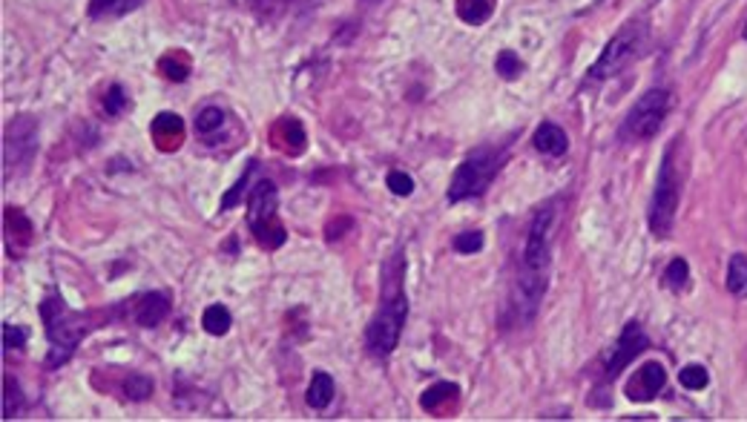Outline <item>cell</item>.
I'll list each match as a JSON object with an SVG mask.
<instances>
[{"label": "cell", "mask_w": 747, "mask_h": 422, "mask_svg": "<svg viewBox=\"0 0 747 422\" xmlns=\"http://www.w3.org/2000/svg\"><path fill=\"white\" fill-rule=\"evenodd\" d=\"M555 219H558L555 201H546L544 207L535 213V219L529 224V236H526L521 279H518V285H514V311H518V316L526 319V322L538 313L540 299H544V293H546Z\"/></svg>", "instance_id": "obj_1"}, {"label": "cell", "mask_w": 747, "mask_h": 422, "mask_svg": "<svg viewBox=\"0 0 747 422\" xmlns=\"http://www.w3.org/2000/svg\"><path fill=\"white\" fill-rule=\"evenodd\" d=\"M403 271H406V259H391L385 264V285H382V304L377 316L371 319V325L365 330V348L374 356H391L397 342H400L406 316H408V302H406V290H403Z\"/></svg>", "instance_id": "obj_2"}, {"label": "cell", "mask_w": 747, "mask_h": 422, "mask_svg": "<svg viewBox=\"0 0 747 422\" xmlns=\"http://www.w3.org/2000/svg\"><path fill=\"white\" fill-rule=\"evenodd\" d=\"M41 316L46 328V339L53 345L49 351V365H63L75 353V348L81 345V339L95 328L93 313H78L67 308V302L61 296H46L41 302Z\"/></svg>", "instance_id": "obj_3"}, {"label": "cell", "mask_w": 747, "mask_h": 422, "mask_svg": "<svg viewBox=\"0 0 747 422\" xmlns=\"http://www.w3.org/2000/svg\"><path fill=\"white\" fill-rule=\"evenodd\" d=\"M279 193L270 178H259L248 193V227L265 250H279L288 241V230L279 222Z\"/></svg>", "instance_id": "obj_4"}, {"label": "cell", "mask_w": 747, "mask_h": 422, "mask_svg": "<svg viewBox=\"0 0 747 422\" xmlns=\"http://www.w3.org/2000/svg\"><path fill=\"white\" fill-rule=\"evenodd\" d=\"M504 150L495 147H480L474 150L472 156H466L460 161V167L452 175V184H448V201H466V199H478L483 196L488 184L495 182V175L504 167Z\"/></svg>", "instance_id": "obj_5"}, {"label": "cell", "mask_w": 747, "mask_h": 422, "mask_svg": "<svg viewBox=\"0 0 747 422\" xmlns=\"http://www.w3.org/2000/svg\"><path fill=\"white\" fill-rule=\"evenodd\" d=\"M678 196H681V178L676 167V144H669L661 158V170L659 178H655V193L650 201V233L655 239H667L673 233Z\"/></svg>", "instance_id": "obj_6"}, {"label": "cell", "mask_w": 747, "mask_h": 422, "mask_svg": "<svg viewBox=\"0 0 747 422\" xmlns=\"http://www.w3.org/2000/svg\"><path fill=\"white\" fill-rule=\"evenodd\" d=\"M669 112V93L661 86L647 89L638 101L636 107L627 112L624 126H621V135L627 141H647L655 133L661 130V124Z\"/></svg>", "instance_id": "obj_7"}, {"label": "cell", "mask_w": 747, "mask_h": 422, "mask_svg": "<svg viewBox=\"0 0 747 422\" xmlns=\"http://www.w3.org/2000/svg\"><path fill=\"white\" fill-rule=\"evenodd\" d=\"M641 41H644V29L638 27V23H627V27H624L621 32H618L607 46H603V53L598 55V61L592 63L589 81H607V78H615V75L621 72V69L627 67V63L638 55Z\"/></svg>", "instance_id": "obj_8"}, {"label": "cell", "mask_w": 747, "mask_h": 422, "mask_svg": "<svg viewBox=\"0 0 747 422\" xmlns=\"http://www.w3.org/2000/svg\"><path fill=\"white\" fill-rule=\"evenodd\" d=\"M35 150H37V124L29 118V115H18V118L6 126V144H4L6 175L27 167L35 156Z\"/></svg>", "instance_id": "obj_9"}, {"label": "cell", "mask_w": 747, "mask_h": 422, "mask_svg": "<svg viewBox=\"0 0 747 422\" xmlns=\"http://www.w3.org/2000/svg\"><path fill=\"white\" fill-rule=\"evenodd\" d=\"M650 348V337L644 334V328L636 322H627L624 330H621V337H618L615 342V348H610V356H607V365H603V379L612 382L627 365H633V360H638V356Z\"/></svg>", "instance_id": "obj_10"}, {"label": "cell", "mask_w": 747, "mask_h": 422, "mask_svg": "<svg viewBox=\"0 0 747 422\" xmlns=\"http://www.w3.org/2000/svg\"><path fill=\"white\" fill-rule=\"evenodd\" d=\"M667 385V370L661 362H647V365H641L633 379L627 382V400H633V402H650L655 400Z\"/></svg>", "instance_id": "obj_11"}, {"label": "cell", "mask_w": 747, "mask_h": 422, "mask_svg": "<svg viewBox=\"0 0 747 422\" xmlns=\"http://www.w3.org/2000/svg\"><path fill=\"white\" fill-rule=\"evenodd\" d=\"M270 144H274L279 152H285V156H302L305 147H308V135H305L302 121L293 118V115L279 118L274 126H270Z\"/></svg>", "instance_id": "obj_12"}, {"label": "cell", "mask_w": 747, "mask_h": 422, "mask_svg": "<svg viewBox=\"0 0 747 422\" xmlns=\"http://www.w3.org/2000/svg\"><path fill=\"white\" fill-rule=\"evenodd\" d=\"M150 138L156 150L161 152H176L185 144V121L176 112H159L150 124Z\"/></svg>", "instance_id": "obj_13"}, {"label": "cell", "mask_w": 747, "mask_h": 422, "mask_svg": "<svg viewBox=\"0 0 747 422\" xmlns=\"http://www.w3.org/2000/svg\"><path fill=\"white\" fill-rule=\"evenodd\" d=\"M170 316V296L167 293H144L135 302V322L141 328H156Z\"/></svg>", "instance_id": "obj_14"}, {"label": "cell", "mask_w": 747, "mask_h": 422, "mask_svg": "<svg viewBox=\"0 0 747 422\" xmlns=\"http://www.w3.org/2000/svg\"><path fill=\"white\" fill-rule=\"evenodd\" d=\"M457 396H460V385H455V382H434L431 388L423 391L420 408L429 414H443L448 408H455Z\"/></svg>", "instance_id": "obj_15"}, {"label": "cell", "mask_w": 747, "mask_h": 422, "mask_svg": "<svg viewBox=\"0 0 747 422\" xmlns=\"http://www.w3.org/2000/svg\"><path fill=\"white\" fill-rule=\"evenodd\" d=\"M532 144H535L538 152H544V156L558 158V156H563L566 150H570V135H566L558 124L544 121V124H540L538 130H535Z\"/></svg>", "instance_id": "obj_16"}, {"label": "cell", "mask_w": 747, "mask_h": 422, "mask_svg": "<svg viewBox=\"0 0 747 422\" xmlns=\"http://www.w3.org/2000/svg\"><path fill=\"white\" fill-rule=\"evenodd\" d=\"M190 69H193V61H190V55L185 53V49H170V53L159 58V72L167 81L182 84V81L190 78Z\"/></svg>", "instance_id": "obj_17"}, {"label": "cell", "mask_w": 747, "mask_h": 422, "mask_svg": "<svg viewBox=\"0 0 747 422\" xmlns=\"http://www.w3.org/2000/svg\"><path fill=\"white\" fill-rule=\"evenodd\" d=\"M333 391H337V385H333V377L325 374V370H316V374L311 377V385H308V405L316 408V411H322V408H328L331 400H333Z\"/></svg>", "instance_id": "obj_18"}, {"label": "cell", "mask_w": 747, "mask_h": 422, "mask_svg": "<svg viewBox=\"0 0 747 422\" xmlns=\"http://www.w3.org/2000/svg\"><path fill=\"white\" fill-rule=\"evenodd\" d=\"M455 9L463 23H469V27H483V23L492 18L495 0H457Z\"/></svg>", "instance_id": "obj_19"}, {"label": "cell", "mask_w": 747, "mask_h": 422, "mask_svg": "<svg viewBox=\"0 0 747 422\" xmlns=\"http://www.w3.org/2000/svg\"><path fill=\"white\" fill-rule=\"evenodd\" d=\"M727 290L733 293L736 299L747 296V256L744 253H733L730 256V264H727Z\"/></svg>", "instance_id": "obj_20"}, {"label": "cell", "mask_w": 747, "mask_h": 422, "mask_svg": "<svg viewBox=\"0 0 747 422\" xmlns=\"http://www.w3.org/2000/svg\"><path fill=\"white\" fill-rule=\"evenodd\" d=\"M141 4L144 0H89V18H121Z\"/></svg>", "instance_id": "obj_21"}, {"label": "cell", "mask_w": 747, "mask_h": 422, "mask_svg": "<svg viewBox=\"0 0 747 422\" xmlns=\"http://www.w3.org/2000/svg\"><path fill=\"white\" fill-rule=\"evenodd\" d=\"M201 325L210 337H225L230 330V325H234V316H230V311L225 308V304H210V308H204Z\"/></svg>", "instance_id": "obj_22"}, {"label": "cell", "mask_w": 747, "mask_h": 422, "mask_svg": "<svg viewBox=\"0 0 747 422\" xmlns=\"http://www.w3.org/2000/svg\"><path fill=\"white\" fill-rule=\"evenodd\" d=\"M6 233H9V239H18L21 245H29L35 230H32V222L18 207H6Z\"/></svg>", "instance_id": "obj_23"}, {"label": "cell", "mask_w": 747, "mask_h": 422, "mask_svg": "<svg viewBox=\"0 0 747 422\" xmlns=\"http://www.w3.org/2000/svg\"><path fill=\"white\" fill-rule=\"evenodd\" d=\"M23 408V394L15 377H4V419H15Z\"/></svg>", "instance_id": "obj_24"}, {"label": "cell", "mask_w": 747, "mask_h": 422, "mask_svg": "<svg viewBox=\"0 0 747 422\" xmlns=\"http://www.w3.org/2000/svg\"><path fill=\"white\" fill-rule=\"evenodd\" d=\"M687 281H690V264H687V259H673L667 264V271H664V285L673 290V293H678V290H685L687 288Z\"/></svg>", "instance_id": "obj_25"}, {"label": "cell", "mask_w": 747, "mask_h": 422, "mask_svg": "<svg viewBox=\"0 0 747 422\" xmlns=\"http://www.w3.org/2000/svg\"><path fill=\"white\" fill-rule=\"evenodd\" d=\"M222 126H225V112L218 110V107H204L196 115V133L204 135V138L216 135L218 130H222Z\"/></svg>", "instance_id": "obj_26"}, {"label": "cell", "mask_w": 747, "mask_h": 422, "mask_svg": "<svg viewBox=\"0 0 747 422\" xmlns=\"http://www.w3.org/2000/svg\"><path fill=\"white\" fill-rule=\"evenodd\" d=\"M150 394H152V379L150 377H144V374H127V379H124V396H127V400L144 402V400H150Z\"/></svg>", "instance_id": "obj_27"}, {"label": "cell", "mask_w": 747, "mask_h": 422, "mask_svg": "<svg viewBox=\"0 0 747 422\" xmlns=\"http://www.w3.org/2000/svg\"><path fill=\"white\" fill-rule=\"evenodd\" d=\"M678 382L687 391H702V388L710 385V374H707L704 365H685L678 370Z\"/></svg>", "instance_id": "obj_28"}, {"label": "cell", "mask_w": 747, "mask_h": 422, "mask_svg": "<svg viewBox=\"0 0 747 422\" xmlns=\"http://www.w3.org/2000/svg\"><path fill=\"white\" fill-rule=\"evenodd\" d=\"M521 69H523V61L512 53V49H504L497 58H495V72L500 75L504 81H514L521 78Z\"/></svg>", "instance_id": "obj_29"}, {"label": "cell", "mask_w": 747, "mask_h": 422, "mask_svg": "<svg viewBox=\"0 0 747 422\" xmlns=\"http://www.w3.org/2000/svg\"><path fill=\"white\" fill-rule=\"evenodd\" d=\"M130 107V98H127V89L121 84H112L107 93H104V112L110 118H119L121 112H127Z\"/></svg>", "instance_id": "obj_30"}, {"label": "cell", "mask_w": 747, "mask_h": 422, "mask_svg": "<svg viewBox=\"0 0 747 422\" xmlns=\"http://www.w3.org/2000/svg\"><path fill=\"white\" fill-rule=\"evenodd\" d=\"M483 233L480 230H466V233H457L455 236V250L463 256H472V253H480L483 250Z\"/></svg>", "instance_id": "obj_31"}, {"label": "cell", "mask_w": 747, "mask_h": 422, "mask_svg": "<svg viewBox=\"0 0 747 422\" xmlns=\"http://www.w3.org/2000/svg\"><path fill=\"white\" fill-rule=\"evenodd\" d=\"M253 170H256V161H250V164H248V170L242 173V178L236 182V187L230 190V193H225V199H222V210H230V207H234V204H239V201H242L244 190H250L248 184H250V175H253Z\"/></svg>", "instance_id": "obj_32"}, {"label": "cell", "mask_w": 747, "mask_h": 422, "mask_svg": "<svg viewBox=\"0 0 747 422\" xmlns=\"http://www.w3.org/2000/svg\"><path fill=\"white\" fill-rule=\"evenodd\" d=\"M385 184H389V190L394 196H411L415 193V178H411L408 173H403V170H391L389 175H385Z\"/></svg>", "instance_id": "obj_33"}, {"label": "cell", "mask_w": 747, "mask_h": 422, "mask_svg": "<svg viewBox=\"0 0 747 422\" xmlns=\"http://www.w3.org/2000/svg\"><path fill=\"white\" fill-rule=\"evenodd\" d=\"M27 339H29V330H27V328L12 325V322L4 325V348H6V353L21 351L23 345H27Z\"/></svg>", "instance_id": "obj_34"}, {"label": "cell", "mask_w": 747, "mask_h": 422, "mask_svg": "<svg viewBox=\"0 0 747 422\" xmlns=\"http://www.w3.org/2000/svg\"><path fill=\"white\" fill-rule=\"evenodd\" d=\"M744 37H747V27H744Z\"/></svg>", "instance_id": "obj_35"}]
</instances>
